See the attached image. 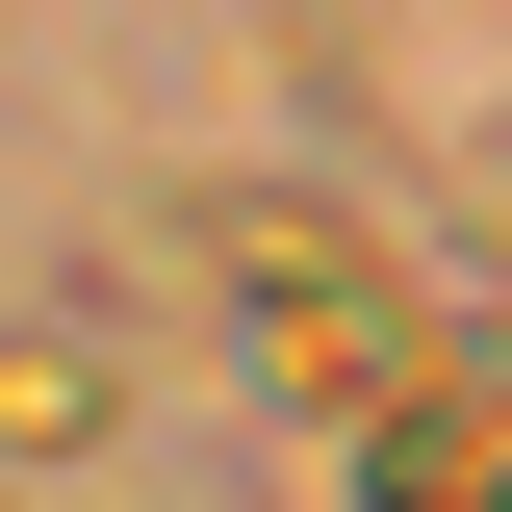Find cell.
Returning a JSON list of instances; mask_svg holds the SVG:
<instances>
[{"label":"cell","instance_id":"obj_3","mask_svg":"<svg viewBox=\"0 0 512 512\" xmlns=\"http://www.w3.org/2000/svg\"><path fill=\"white\" fill-rule=\"evenodd\" d=\"M0 436L77 461V436H103V359H77V333H0Z\"/></svg>","mask_w":512,"mask_h":512},{"label":"cell","instance_id":"obj_2","mask_svg":"<svg viewBox=\"0 0 512 512\" xmlns=\"http://www.w3.org/2000/svg\"><path fill=\"white\" fill-rule=\"evenodd\" d=\"M359 512H512V359H410L359 410Z\"/></svg>","mask_w":512,"mask_h":512},{"label":"cell","instance_id":"obj_1","mask_svg":"<svg viewBox=\"0 0 512 512\" xmlns=\"http://www.w3.org/2000/svg\"><path fill=\"white\" fill-rule=\"evenodd\" d=\"M205 231H231V308H256V359H282V410H333V436H359L384 384L436 359V333H410V282H384V231H333V205H205Z\"/></svg>","mask_w":512,"mask_h":512}]
</instances>
